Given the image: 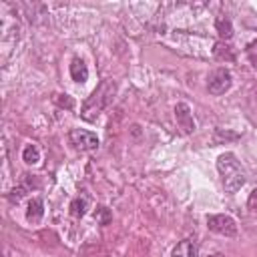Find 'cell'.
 Listing matches in <instances>:
<instances>
[{
  "label": "cell",
  "instance_id": "cell-10",
  "mask_svg": "<svg viewBox=\"0 0 257 257\" xmlns=\"http://www.w3.org/2000/svg\"><path fill=\"white\" fill-rule=\"evenodd\" d=\"M213 56L217 58V60H225V62H233L235 60V52H233V48L231 46H227L225 42H217L215 44V48H213Z\"/></svg>",
  "mask_w": 257,
  "mask_h": 257
},
{
  "label": "cell",
  "instance_id": "cell-11",
  "mask_svg": "<svg viewBox=\"0 0 257 257\" xmlns=\"http://www.w3.org/2000/svg\"><path fill=\"white\" fill-rule=\"evenodd\" d=\"M215 28H217L219 36L225 38V40H229V38L233 36V26H231V20H229L227 16H217V20H215Z\"/></svg>",
  "mask_w": 257,
  "mask_h": 257
},
{
  "label": "cell",
  "instance_id": "cell-3",
  "mask_svg": "<svg viewBox=\"0 0 257 257\" xmlns=\"http://www.w3.org/2000/svg\"><path fill=\"white\" fill-rule=\"evenodd\" d=\"M207 227L213 233H219V235H225V237L237 235V223L229 215H209L207 217Z\"/></svg>",
  "mask_w": 257,
  "mask_h": 257
},
{
  "label": "cell",
  "instance_id": "cell-8",
  "mask_svg": "<svg viewBox=\"0 0 257 257\" xmlns=\"http://www.w3.org/2000/svg\"><path fill=\"white\" fill-rule=\"evenodd\" d=\"M70 76L76 82H84L88 78V68H86L82 58H72V62H70Z\"/></svg>",
  "mask_w": 257,
  "mask_h": 257
},
{
  "label": "cell",
  "instance_id": "cell-17",
  "mask_svg": "<svg viewBox=\"0 0 257 257\" xmlns=\"http://www.w3.org/2000/svg\"><path fill=\"white\" fill-rule=\"evenodd\" d=\"M247 56H249L251 64H253V66H257V38H255V40H251V42L247 44Z\"/></svg>",
  "mask_w": 257,
  "mask_h": 257
},
{
  "label": "cell",
  "instance_id": "cell-16",
  "mask_svg": "<svg viewBox=\"0 0 257 257\" xmlns=\"http://www.w3.org/2000/svg\"><path fill=\"white\" fill-rule=\"evenodd\" d=\"M24 195H26V187H24V185H18V187H14V189L10 191V195H8V199H10L12 203H20Z\"/></svg>",
  "mask_w": 257,
  "mask_h": 257
},
{
  "label": "cell",
  "instance_id": "cell-19",
  "mask_svg": "<svg viewBox=\"0 0 257 257\" xmlns=\"http://www.w3.org/2000/svg\"><path fill=\"white\" fill-rule=\"evenodd\" d=\"M207 257H225L223 253H211V255H207Z\"/></svg>",
  "mask_w": 257,
  "mask_h": 257
},
{
  "label": "cell",
  "instance_id": "cell-18",
  "mask_svg": "<svg viewBox=\"0 0 257 257\" xmlns=\"http://www.w3.org/2000/svg\"><path fill=\"white\" fill-rule=\"evenodd\" d=\"M247 209H249V211H253V213H257V189H253V191L249 193V199H247Z\"/></svg>",
  "mask_w": 257,
  "mask_h": 257
},
{
  "label": "cell",
  "instance_id": "cell-13",
  "mask_svg": "<svg viewBox=\"0 0 257 257\" xmlns=\"http://www.w3.org/2000/svg\"><path fill=\"white\" fill-rule=\"evenodd\" d=\"M22 159H24V163H28V165H36V163L40 161V151H38V147H36V145H26L24 151H22Z\"/></svg>",
  "mask_w": 257,
  "mask_h": 257
},
{
  "label": "cell",
  "instance_id": "cell-4",
  "mask_svg": "<svg viewBox=\"0 0 257 257\" xmlns=\"http://www.w3.org/2000/svg\"><path fill=\"white\" fill-rule=\"evenodd\" d=\"M231 82H233V76L227 68H217L211 76H209V82H207V88L211 94L219 96V94H225L229 88H231Z\"/></svg>",
  "mask_w": 257,
  "mask_h": 257
},
{
  "label": "cell",
  "instance_id": "cell-1",
  "mask_svg": "<svg viewBox=\"0 0 257 257\" xmlns=\"http://www.w3.org/2000/svg\"><path fill=\"white\" fill-rule=\"evenodd\" d=\"M114 94H116V82L110 80V78L102 80V82L92 90V94L82 102L80 116H82L84 120H90V122L96 120V116L112 102Z\"/></svg>",
  "mask_w": 257,
  "mask_h": 257
},
{
  "label": "cell",
  "instance_id": "cell-5",
  "mask_svg": "<svg viewBox=\"0 0 257 257\" xmlns=\"http://www.w3.org/2000/svg\"><path fill=\"white\" fill-rule=\"evenodd\" d=\"M68 139H70V145L74 149H78V151H92V149L98 147V137L94 133H90V131L72 128L70 135H68Z\"/></svg>",
  "mask_w": 257,
  "mask_h": 257
},
{
  "label": "cell",
  "instance_id": "cell-9",
  "mask_svg": "<svg viewBox=\"0 0 257 257\" xmlns=\"http://www.w3.org/2000/svg\"><path fill=\"white\" fill-rule=\"evenodd\" d=\"M42 215H44V203H42V199H32L30 203H28V209H26V219L28 221H32V223H36V221H40L42 219Z\"/></svg>",
  "mask_w": 257,
  "mask_h": 257
},
{
  "label": "cell",
  "instance_id": "cell-2",
  "mask_svg": "<svg viewBox=\"0 0 257 257\" xmlns=\"http://www.w3.org/2000/svg\"><path fill=\"white\" fill-rule=\"evenodd\" d=\"M217 169L221 173V183L227 193H235L245 185V171L237 163L233 153H225L217 159Z\"/></svg>",
  "mask_w": 257,
  "mask_h": 257
},
{
  "label": "cell",
  "instance_id": "cell-6",
  "mask_svg": "<svg viewBox=\"0 0 257 257\" xmlns=\"http://www.w3.org/2000/svg\"><path fill=\"white\" fill-rule=\"evenodd\" d=\"M175 118H177L179 128H181L185 135H189V133H193V131H195L193 112H191V106H189L187 102H179V104L175 106Z\"/></svg>",
  "mask_w": 257,
  "mask_h": 257
},
{
  "label": "cell",
  "instance_id": "cell-14",
  "mask_svg": "<svg viewBox=\"0 0 257 257\" xmlns=\"http://www.w3.org/2000/svg\"><path fill=\"white\" fill-rule=\"evenodd\" d=\"M94 219H96L100 225H108L110 219H112V215H110V211H108L106 207H96V211H94Z\"/></svg>",
  "mask_w": 257,
  "mask_h": 257
},
{
  "label": "cell",
  "instance_id": "cell-15",
  "mask_svg": "<svg viewBox=\"0 0 257 257\" xmlns=\"http://www.w3.org/2000/svg\"><path fill=\"white\" fill-rule=\"evenodd\" d=\"M54 102L58 104V106H62V108H74V100L68 96V94H56L54 96Z\"/></svg>",
  "mask_w": 257,
  "mask_h": 257
},
{
  "label": "cell",
  "instance_id": "cell-12",
  "mask_svg": "<svg viewBox=\"0 0 257 257\" xmlns=\"http://www.w3.org/2000/svg\"><path fill=\"white\" fill-rule=\"evenodd\" d=\"M88 209V197L86 195H78L76 199H72L70 203V215L72 217H82Z\"/></svg>",
  "mask_w": 257,
  "mask_h": 257
},
{
  "label": "cell",
  "instance_id": "cell-7",
  "mask_svg": "<svg viewBox=\"0 0 257 257\" xmlns=\"http://www.w3.org/2000/svg\"><path fill=\"white\" fill-rule=\"evenodd\" d=\"M171 257H197V245L191 239H183L175 245Z\"/></svg>",
  "mask_w": 257,
  "mask_h": 257
}]
</instances>
